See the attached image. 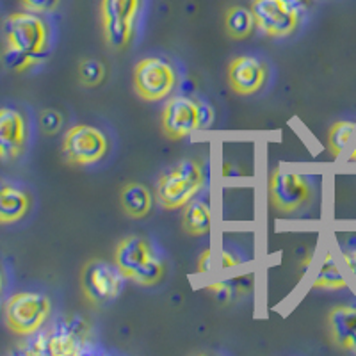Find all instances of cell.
<instances>
[{
	"mask_svg": "<svg viewBox=\"0 0 356 356\" xmlns=\"http://www.w3.org/2000/svg\"><path fill=\"white\" fill-rule=\"evenodd\" d=\"M177 84V75L170 63L159 57H146L134 68V91L146 102L164 100Z\"/></svg>",
	"mask_w": 356,
	"mask_h": 356,
	"instance_id": "cell-7",
	"label": "cell"
},
{
	"mask_svg": "<svg viewBox=\"0 0 356 356\" xmlns=\"http://www.w3.org/2000/svg\"><path fill=\"white\" fill-rule=\"evenodd\" d=\"M214 122V111L207 104H200V129H207Z\"/></svg>",
	"mask_w": 356,
	"mask_h": 356,
	"instance_id": "cell-26",
	"label": "cell"
},
{
	"mask_svg": "<svg viewBox=\"0 0 356 356\" xmlns=\"http://www.w3.org/2000/svg\"><path fill=\"white\" fill-rule=\"evenodd\" d=\"M109 143L106 134L89 125H75L66 132L63 155L72 166H89L106 157Z\"/></svg>",
	"mask_w": 356,
	"mask_h": 356,
	"instance_id": "cell-8",
	"label": "cell"
},
{
	"mask_svg": "<svg viewBox=\"0 0 356 356\" xmlns=\"http://www.w3.org/2000/svg\"><path fill=\"white\" fill-rule=\"evenodd\" d=\"M346 264H348V267H349V271H351L353 278L356 280V250L351 251V253H348V255H346Z\"/></svg>",
	"mask_w": 356,
	"mask_h": 356,
	"instance_id": "cell-30",
	"label": "cell"
},
{
	"mask_svg": "<svg viewBox=\"0 0 356 356\" xmlns=\"http://www.w3.org/2000/svg\"><path fill=\"white\" fill-rule=\"evenodd\" d=\"M125 280L116 264L113 266L102 260H91L82 267L81 287L89 303L106 305L120 296Z\"/></svg>",
	"mask_w": 356,
	"mask_h": 356,
	"instance_id": "cell-6",
	"label": "cell"
},
{
	"mask_svg": "<svg viewBox=\"0 0 356 356\" xmlns=\"http://www.w3.org/2000/svg\"><path fill=\"white\" fill-rule=\"evenodd\" d=\"M22 6L27 9L29 13H36V15H41V13H50L59 6L61 0H20Z\"/></svg>",
	"mask_w": 356,
	"mask_h": 356,
	"instance_id": "cell-25",
	"label": "cell"
},
{
	"mask_svg": "<svg viewBox=\"0 0 356 356\" xmlns=\"http://www.w3.org/2000/svg\"><path fill=\"white\" fill-rule=\"evenodd\" d=\"M41 127H43V130L47 134H56L57 130L61 129L63 125V116L57 111H43L41 113Z\"/></svg>",
	"mask_w": 356,
	"mask_h": 356,
	"instance_id": "cell-24",
	"label": "cell"
},
{
	"mask_svg": "<svg viewBox=\"0 0 356 356\" xmlns=\"http://www.w3.org/2000/svg\"><path fill=\"white\" fill-rule=\"evenodd\" d=\"M255 27L257 24L253 13L243 6H234L225 15V29L232 40H246Z\"/></svg>",
	"mask_w": 356,
	"mask_h": 356,
	"instance_id": "cell-19",
	"label": "cell"
},
{
	"mask_svg": "<svg viewBox=\"0 0 356 356\" xmlns=\"http://www.w3.org/2000/svg\"><path fill=\"white\" fill-rule=\"evenodd\" d=\"M41 57L29 56V54L18 52V50L8 49L4 54V63L9 70L13 72H24V70L31 68L36 61H40Z\"/></svg>",
	"mask_w": 356,
	"mask_h": 356,
	"instance_id": "cell-23",
	"label": "cell"
},
{
	"mask_svg": "<svg viewBox=\"0 0 356 356\" xmlns=\"http://www.w3.org/2000/svg\"><path fill=\"white\" fill-rule=\"evenodd\" d=\"M31 200L22 189L0 182V225L17 222L27 214Z\"/></svg>",
	"mask_w": 356,
	"mask_h": 356,
	"instance_id": "cell-16",
	"label": "cell"
},
{
	"mask_svg": "<svg viewBox=\"0 0 356 356\" xmlns=\"http://www.w3.org/2000/svg\"><path fill=\"white\" fill-rule=\"evenodd\" d=\"M203 180L205 177H203L202 164L195 159H186L161 175L155 198L159 205L166 211L182 209L195 200L203 187Z\"/></svg>",
	"mask_w": 356,
	"mask_h": 356,
	"instance_id": "cell-2",
	"label": "cell"
},
{
	"mask_svg": "<svg viewBox=\"0 0 356 356\" xmlns=\"http://www.w3.org/2000/svg\"><path fill=\"white\" fill-rule=\"evenodd\" d=\"M141 0H102V31L113 50H123L130 43Z\"/></svg>",
	"mask_w": 356,
	"mask_h": 356,
	"instance_id": "cell-5",
	"label": "cell"
},
{
	"mask_svg": "<svg viewBox=\"0 0 356 356\" xmlns=\"http://www.w3.org/2000/svg\"><path fill=\"white\" fill-rule=\"evenodd\" d=\"M212 291L216 292V296H218L221 301H227L228 298H230V294H232V289L228 287V285H225V284L212 285Z\"/></svg>",
	"mask_w": 356,
	"mask_h": 356,
	"instance_id": "cell-28",
	"label": "cell"
},
{
	"mask_svg": "<svg viewBox=\"0 0 356 356\" xmlns=\"http://www.w3.org/2000/svg\"><path fill=\"white\" fill-rule=\"evenodd\" d=\"M251 13L257 29L269 38H284L296 31L300 24V13H296L282 0H253Z\"/></svg>",
	"mask_w": 356,
	"mask_h": 356,
	"instance_id": "cell-10",
	"label": "cell"
},
{
	"mask_svg": "<svg viewBox=\"0 0 356 356\" xmlns=\"http://www.w3.org/2000/svg\"><path fill=\"white\" fill-rule=\"evenodd\" d=\"M184 228L189 235H207L211 232L212 225V216H211V207L207 202H200V200H193L186 205L184 211Z\"/></svg>",
	"mask_w": 356,
	"mask_h": 356,
	"instance_id": "cell-18",
	"label": "cell"
},
{
	"mask_svg": "<svg viewBox=\"0 0 356 356\" xmlns=\"http://www.w3.org/2000/svg\"><path fill=\"white\" fill-rule=\"evenodd\" d=\"M282 2H284L285 6H289L291 9H294L296 13H300L301 15L303 11H307L312 0H282Z\"/></svg>",
	"mask_w": 356,
	"mask_h": 356,
	"instance_id": "cell-27",
	"label": "cell"
},
{
	"mask_svg": "<svg viewBox=\"0 0 356 356\" xmlns=\"http://www.w3.org/2000/svg\"><path fill=\"white\" fill-rule=\"evenodd\" d=\"M0 291H2V275H0Z\"/></svg>",
	"mask_w": 356,
	"mask_h": 356,
	"instance_id": "cell-32",
	"label": "cell"
},
{
	"mask_svg": "<svg viewBox=\"0 0 356 356\" xmlns=\"http://www.w3.org/2000/svg\"><path fill=\"white\" fill-rule=\"evenodd\" d=\"M349 159H351L353 162H356V143H355V146H353V150H351V157H349Z\"/></svg>",
	"mask_w": 356,
	"mask_h": 356,
	"instance_id": "cell-31",
	"label": "cell"
},
{
	"mask_svg": "<svg viewBox=\"0 0 356 356\" xmlns=\"http://www.w3.org/2000/svg\"><path fill=\"white\" fill-rule=\"evenodd\" d=\"M267 70L255 57H237L228 66V84L232 91L241 97H248L264 88Z\"/></svg>",
	"mask_w": 356,
	"mask_h": 356,
	"instance_id": "cell-13",
	"label": "cell"
},
{
	"mask_svg": "<svg viewBox=\"0 0 356 356\" xmlns=\"http://www.w3.org/2000/svg\"><path fill=\"white\" fill-rule=\"evenodd\" d=\"M314 287L317 289H344L346 287V278L340 271L339 264L328 255L321 264L319 271H317L316 278H314Z\"/></svg>",
	"mask_w": 356,
	"mask_h": 356,
	"instance_id": "cell-20",
	"label": "cell"
},
{
	"mask_svg": "<svg viewBox=\"0 0 356 356\" xmlns=\"http://www.w3.org/2000/svg\"><path fill=\"white\" fill-rule=\"evenodd\" d=\"M50 316V300L38 292H18L6 303V323L20 337L34 335Z\"/></svg>",
	"mask_w": 356,
	"mask_h": 356,
	"instance_id": "cell-3",
	"label": "cell"
},
{
	"mask_svg": "<svg viewBox=\"0 0 356 356\" xmlns=\"http://www.w3.org/2000/svg\"><path fill=\"white\" fill-rule=\"evenodd\" d=\"M89 324L81 316H66L47 333V355H79L89 340Z\"/></svg>",
	"mask_w": 356,
	"mask_h": 356,
	"instance_id": "cell-11",
	"label": "cell"
},
{
	"mask_svg": "<svg viewBox=\"0 0 356 356\" xmlns=\"http://www.w3.org/2000/svg\"><path fill=\"white\" fill-rule=\"evenodd\" d=\"M198 271L200 273H209V271H211V250H205L202 253V259H200Z\"/></svg>",
	"mask_w": 356,
	"mask_h": 356,
	"instance_id": "cell-29",
	"label": "cell"
},
{
	"mask_svg": "<svg viewBox=\"0 0 356 356\" xmlns=\"http://www.w3.org/2000/svg\"><path fill=\"white\" fill-rule=\"evenodd\" d=\"M308 198H310V186L307 178L282 168L273 171L269 177V202L275 211L291 214L301 209Z\"/></svg>",
	"mask_w": 356,
	"mask_h": 356,
	"instance_id": "cell-9",
	"label": "cell"
},
{
	"mask_svg": "<svg viewBox=\"0 0 356 356\" xmlns=\"http://www.w3.org/2000/svg\"><path fill=\"white\" fill-rule=\"evenodd\" d=\"M106 79V66L98 59H84L79 65V81L88 88H95Z\"/></svg>",
	"mask_w": 356,
	"mask_h": 356,
	"instance_id": "cell-22",
	"label": "cell"
},
{
	"mask_svg": "<svg viewBox=\"0 0 356 356\" xmlns=\"http://www.w3.org/2000/svg\"><path fill=\"white\" fill-rule=\"evenodd\" d=\"M162 132L168 139H184L200 130V104L187 97L171 98L162 109Z\"/></svg>",
	"mask_w": 356,
	"mask_h": 356,
	"instance_id": "cell-12",
	"label": "cell"
},
{
	"mask_svg": "<svg viewBox=\"0 0 356 356\" xmlns=\"http://www.w3.org/2000/svg\"><path fill=\"white\" fill-rule=\"evenodd\" d=\"M27 141V127L18 111L2 107L0 109V159L13 161L24 152Z\"/></svg>",
	"mask_w": 356,
	"mask_h": 356,
	"instance_id": "cell-14",
	"label": "cell"
},
{
	"mask_svg": "<svg viewBox=\"0 0 356 356\" xmlns=\"http://www.w3.org/2000/svg\"><path fill=\"white\" fill-rule=\"evenodd\" d=\"M114 264L127 280L143 287L159 284L164 276V266L155 257L150 244L136 235H130L118 243Z\"/></svg>",
	"mask_w": 356,
	"mask_h": 356,
	"instance_id": "cell-1",
	"label": "cell"
},
{
	"mask_svg": "<svg viewBox=\"0 0 356 356\" xmlns=\"http://www.w3.org/2000/svg\"><path fill=\"white\" fill-rule=\"evenodd\" d=\"M120 205L129 218L141 219L150 214L154 196L143 184H127L120 193Z\"/></svg>",
	"mask_w": 356,
	"mask_h": 356,
	"instance_id": "cell-17",
	"label": "cell"
},
{
	"mask_svg": "<svg viewBox=\"0 0 356 356\" xmlns=\"http://www.w3.org/2000/svg\"><path fill=\"white\" fill-rule=\"evenodd\" d=\"M355 129L356 125L351 122H339L332 127L328 136V145L335 157H340L348 150L349 143H351L353 136H355Z\"/></svg>",
	"mask_w": 356,
	"mask_h": 356,
	"instance_id": "cell-21",
	"label": "cell"
},
{
	"mask_svg": "<svg viewBox=\"0 0 356 356\" xmlns=\"http://www.w3.org/2000/svg\"><path fill=\"white\" fill-rule=\"evenodd\" d=\"M330 330L333 342L344 351L356 355V308L337 307L330 314Z\"/></svg>",
	"mask_w": 356,
	"mask_h": 356,
	"instance_id": "cell-15",
	"label": "cell"
},
{
	"mask_svg": "<svg viewBox=\"0 0 356 356\" xmlns=\"http://www.w3.org/2000/svg\"><path fill=\"white\" fill-rule=\"evenodd\" d=\"M8 49L41 57L49 44V29L36 13H13L4 22Z\"/></svg>",
	"mask_w": 356,
	"mask_h": 356,
	"instance_id": "cell-4",
	"label": "cell"
}]
</instances>
